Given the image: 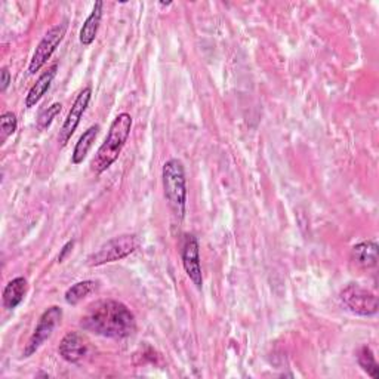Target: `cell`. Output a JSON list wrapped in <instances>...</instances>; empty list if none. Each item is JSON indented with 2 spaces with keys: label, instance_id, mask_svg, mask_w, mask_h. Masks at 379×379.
<instances>
[{
  "label": "cell",
  "instance_id": "cell-1",
  "mask_svg": "<svg viewBox=\"0 0 379 379\" xmlns=\"http://www.w3.org/2000/svg\"><path fill=\"white\" fill-rule=\"evenodd\" d=\"M81 328L99 336L123 339L136 330L133 313L114 299L92 303L81 318Z\"/></svg>",
  "mask_w": 379,
  "mask_h": 379
},
{
  "label": "cell",
  "instance_id": "cell-2",
  "mask_svg": "<svg viewBox=\"0 0 379 379\" xmlns=\"http://www.w3.org/2000/svg\"><path fill=\"white\" fill-rule=\"evenodd\" d=\"M132 129V116L121 113L110 125L106 141L98 148L91 162V169L96 175L106 172L121 156Z\"/></svg>",
  "mask_w": 379,
  "mask_h": 379
},
{
  "label": "cell",
  "instance_id": "cell-3",
  "mask_svg": "<svg viewBox=\"0 0 379 379\" xmlns=\"http://www.w3.org/2000/svg\"><path fill=\"white\" fill-rule=\"evenodd\" d=\"M163 190L168 205L176 219H183L187 206V178L181 161L171 158L162 171Z\"/></svg>",
  "mask_w": 379,
  "mask_h": 379
},
{
  "label": "cell",
  "instance_id": "cell-4",
  "mask_svg": "<svg viewBox=\"0 0 379 379\" xmlns=\"http://www.w3.org/2000/svg\"><path fill=\"white\" fill-rule=\"evenodd\" d=\"M139 246V241L135 234L117 236L107 243H104L96 252L88 256L89 267H99L108 263L121 261V259L133 253Z\"/></svg>",
  "mask_w": 379,
  "mask_h": 379
},
{
  "label": "cell",
  "instance_id": "cell-5",
  "mask_svg": "<svg viewBox=\"0 0 379 379\" xmlns=\"http://www.w3.org/2000/svg\"><path fill=\"white\" fill-rule=\"evenodd\" d=\"M339 299L345 310L355 315L370 317L378 313V298L358 285H348L339 295Z\"/></svg>",
  "mask_w": 379,
  "mask_h": 379
},
{
  "label": "cell",
  "instance_id": "cell-6",
  "mask_svg": "<svg viewBox=\"0 0 379 379\" xmlns=\"http://www.w3.org/2000/svg\"><path fill=\"white\" fill-rule=\"evenodd\" d=\"M61 320H63V308H59L56 305L48 308L42 314L41 320H39L31 338L29 339L23 355L26 358L31 357L39 348H41L48 341L51 335L54 333V330L56 329V326L61 323Z\"/></svg>",
  "mask_w": 379,
  "mask_h": 379
},
{
  "label": "cell",
  "instance_id": "cell-7",
  "mask_svg": "<svg viewBox=\"0 0 379 379\" xmlns=\"http://www.w3.org/2000/svg\"><path fill=\"white\" fill-rule=\"evenodd\" d=\"M67 29H69V24L67 23H61V24L54 26L51 30H48V33L44 36L41 44L37 45V48H36V51L33 54V58H31L30 66H29V73L30 74H36L39 70H41L48 63V59L56 51L59 44L63 42V39H64V36L67 33Z\"/></svg>",
  "mask_w": 379,
  "mask_h": 379
},
{
  "label": "cell",
  "instance_id": "cell-8",
  "mask_svg": "<svg viewBox=\"0 0 379 379\" xmlns=\"http://www.w3.org/2000/svg\"><path fill=\"white\" fill-rule=\"evenodd\" d=\"M91 96H92V89L91 86L85 88L84 91H81V94H79L74 99V103L66 117V121L61 126V131H59V135H58V143L61 144L63 147L67 146V143L71 139V136L74 135L79 123H81L82 117L89 106V101H91Z\"/></svg>",
  "mask_w": 379,
  "mask_h": 379
},
{
  "label": "cell",
  "instance_id": "cell-9",
  "mask_svg": "<svg viewBox=\"0 0 379 379\" xmlns=\"http://www.w3.org/2000/svg\"><path fill=\"white\" fill-rule=\"evenodd\" d=\"M183 266L190 277L193 285L202 290L203 288V274H202V266H201V248H198L197 238L193 234H187L184 238L183 245Z\"/></svg>",
  "mask_w": 379,
  "mask_h": 379
},
{
  "label": "cell",
  "instance_id": "cell-10",
  "mask_svg": "<svg viewBox=\"0 0 379 379\" xmlns=\"http://www.w3.org/2000/svg\"><path fill=\"white\" fill-rule=\"evenodd\" d=\"M58 351H59V355H61L69 363L82 362L89 351L88 339L79 332H69L63 338Z\"/></svg>",
  "mask_w": 379,
  "mask_h": 379
},
{
  "label": "cell",
  "instance_id": "cell-11",
  "mask_svg": "<svg viewBox=\"0 0 379 379\" xmlns=\"http://www.w3.org/2000/svg\"><path fill=\"white\" fill-rule=\"evenodd\" d=\"M351 263L358 268H373L378 266V245L376 242H362L351 249Z\"/></svg>",
  "mask_w": 379,
  "mask_h": 379
},
{
  "label": "cell",
  "instance_id": "cell-12",
  "mask_svg": "<svg viewBox=\"0 0 379 379\" xmlns=\"http://www.w3.org/2000/svg\"><path fill=\"white\" fill-rule=\"evenodd\" d=\"M56 70H58V66L54 64L52 67H49L46 71H44L41 76H39L36 84L31 86V89L29 91V94L26 96V107L27 108L34 107L45 96V94L49 91L54 79L56 76Z\"/></svg>",
  "mask_w": 379,
  "mask_h": 379
},
{
  "label": "cell",
  "instance_id": "cell-13",
  "mask_svg": "<svg viewBox=\"0 0 379 379\" xmlns=\"http://www.w3.org/2000/svg\"><path fill=\"white\" fill-rule=\"evenodd\" d=\"M103 11H104V2H96L92 12L86 18V21L84 23L81 34H79V41H81L84 46H91L94 44L99 30V24H101L103 19Z\"/></svg>",
  "mask_w": 379,
  "mask_h": 379
},
{
  "label": "cell",
  "instance_id": "cell-14",
  "mask_svg": "<svg viewBox=\"0 0 379 379\" xmlns=\"http://www.w3.org/2000/svg\"><path fill=\"white\" fill-rule=\"evenodd\" d=\"M29 285L24 277H15L4 289V307L8 310L16 308L26 298Z\"/></svg>",
  "mask_w": 379,
  "mask_h": 379
},
{
  "label": "cell",
  "instance_id": "cell-15",
  "mask_svg": "<svg viewBox=\"0 0 379 379\" xmlns=\"http://www.w3.org/2000/svg\"><path fill=\"white\" fill-rule=\"evenodd\" d=\"M98 133H99V125H94V126L88 128L84 132V135L79 138V141L76 143V147H74L73 154H71V162L74 165H81L85 161L89 150L92 148V146L95 143Z\"/></svg>",
  "mask_w": 379,
  "mask_h": 379
},
{
  "label": "cell",
  "instance_id": "cell-16",
  "mask_svg": "<svg viewBox=\"0 0 379 379\" xmlns=\"http://www.w3.org/2000/svg\"><path fill=\"white\" fill-rule=\"evenodd\" d=\"M98 288V283L94 281H85V282H79L76 285H73L67 292H66V303L69 305H77L81 301L91 295L92 292H95Z\"/></svg>",
  "mask_w": 379,
  "mask_h": 379
},
{
  "label": "cell",
  "instance_id": "cell-17",
  "mask_svg": "<svg viewBox=\"0 0 379 379\" xmlns=\"http://www.w3.org/2000/svg\"><path fill=\"white\" fill-rule=\"evenodd\" d=\"M357 362H358V365H360V368L365 372H368L369 376H372L373 379L378 378V369L379 368H378V363H376V358H375L373 351L368 345H365V347H362L360 350H358Z\"/></svg>",
  "mask_w": 379,
  "mask_h": 379
},
{
  "label": "cell",
  "instance_id": "cell-18",
  "mask_svg": "<svg viewBox=\"0 0 379 379\" xmlns=\"http://www.w3.org/2000/svg\"><path fill=\"white\" fill-rule=\"evenodd\" d=\"M61 108H63L61 104H59V103H55V104H52L51 107H48L46 110H44V111L41 113V116H39L37 122H36V128H37V131H46V129L52 125L54 118H55L59 113H61Z\"/></svg>",
  "mask_w": 379,
  "mask_h": 379
},
{
  "label": "cell",
  "instance_id": "cell-19",
  "mask_svg": "<svg viewBox=\"0 0 379 379\" xmlns=\"http://www.w3.org/2000/svg\"><path fill=\"white\" fill-rule=\"evenodd\" d=\"M18 128V121H16V116L11 111H6L0 117V131H2V143L6 141V138H9L11 135L15 133Z\"/></svg>",
  "mask_w": 379,
  "mask_h": 379
},
{
  "label": "cell",
  "instance_id": "cell-20",
  "mask_svg": "<svg viewBox=\"0 0 379 379\" xmlns=\"http://www.w3.org/2000/svg\"><path fill=\"white\" fill-rule=\"evenodd\" d=\"M11 82H12V76H11L9 70L6 67H4L2 71H0V91L6 92V89L9 88Z\"/></svg>",
  "mask_w": 379,
  "mask_h": 379
},
{
  "label": "cell",
  "instance_id": "cell-21",
  "mask_svg": "<svg viewBox=\"0 0 379 379\" xmlns=\"http://www.w3.org/2000/svg\"><path fill=\"white\" fill-rule=\"evenodd\" d=\"M73 246H74V242H73V241H71V242H67V243H66V246L63 248L61 253H59V255H58V261H59V263H63V259H64V258H66V255H67V253H69V252H70V251L73 249Z\"/></svg>",
  "mask_w": 379,
  "mask_h": 379
}]
</instances>
